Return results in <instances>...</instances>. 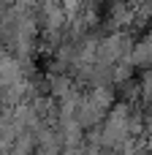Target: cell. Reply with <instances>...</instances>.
Masks as SVG:
<instances>
[{
    "mask_svg": "<svg viewBox=\"0 0 152 155\" xmlns=\"http://www.w3.org/2000/svg\"><path fill=\"white\" fill-rule=\"evenodd\" d=\"M114 104H117V93H114L112 84L87 87V90H82V101H79V109H76V123L82 125V131L101 128V123L106 120V114L112 112Z\"/></svg>",
    "mask_w": 152,
    "mask_h": 155,
    "instance_id": "1",
    "label": "cell"
},
{
    "mask_svg": "<svg viewBox=\"0 0 152 155\" xmlns=\"http://www.w3.org/2000/svg\"><path fill=\"white\" fill-rule=\"evenodd\" d=\"M136 8L139 3H117V5H109V25L112 30H128L133 27V19H136Z\"/></svg>",
    "mask_w": 152,
    "mask_h": 155,
    "instance_id": "3",
    "label": "cell"
},
{
    "mask_svg": "<svg viewBox=\"0 0 152 155\" xmlns=\"http://www.w3.org/2000/svg\"><path fill=\"white\" fill-rule=\"evenodd\" d=\"M120 155H141V153H136V150H133V147L128 144V147H125V150H122V153H120Z\"/></svg>",
    "mask_w": 152,
    "mask_h": 155,
    "instance_id": "7",
    "label": "cell"
},
{
    "mask_svg": "<svg viewBox=\"0 0 152 155\" xmlns=\"http://www.w3.org/2000/svg\"><path fill=\"white\" fill-rule=\"evenodd\" d=\"M139 87H141V104L144 106H152V68L150 71H141Z\"/></svg>",
    "mask_w": 152,
    "mask_h": 155,
    "instance_id": "6",
    "label": "cell"
},
{
    "mask_svg": "<svg viewBox=\"0 0 152 155\" xmlns=\"http://www.w3.org/2000/svg\"><path fill=\"white\" fill-rule=\"evenodd\" d=\"M131 63H133V68H141V71H150L152 68V27L141 35L139 44H133Z\"/></svg>",
    "mask_w": 152,
    "mask_h": 155,
    "instance_id": "4",
    "label": "cell"
},
{
    "mask_svg": "<svg viewBox=\"0 0 152 155\" xmlns=\"http://www.w3.org/2000/svg\"><path fill=\"white\" fill-rule=\"evenodd\" d=\"M131 112H133V106H128L125 101H117L112 106V112L101 123V147L103 150L120 155L133 142L131 139Z\"/></svg>",
    "mask_w": 152,
    "mask_h": 155,
    "instance_id": "2",
    "label": "cell"
},
{
    "mask_svg": "<svg viewBox=\"0 0 152 155\" xmlns=\"http://www.w3.org/2000/svg\"><path fill=\"white\" fill-rule=\"evenodd\" d=\"M133 74H136V68H133V63L131 60H122V63H117L114 65V71H112V84H125V82H131L133 79Z\"/></svg>",
    "mask_w": 152,
    "mask_h": 155,
    "instance_id": "5",
    "label": "cell"
}]
</instances>
